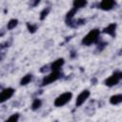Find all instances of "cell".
<instances>
[{
    "label": "cell",
    "instance_id": "obj_4",
    "mask_svg": "<svg viewBox=\"0 0 122 122\" xmlns=\"http://www.w3.org/2000/svg\"><path fill=\"white\" fill-rule=\"evenodd\" d=\"M120 79H121V72H114L108 79H106L105 85L108 86V87H112V86L118 84V82L120 81Z\"/></svg>",
    "mask_w": 122,
    "mask_h": 122
},
{
    "label": "cell",
    "instance_id": "obj_5",
    "mask_svg": "<svg viewBox=\"0 0 122 122\" xmlns=\"http://www.w3.org/2000/svg\"><path fill=\"white\" fill-rule=\"evenodd\" d=\"M89 96H90V92H89L88 90H84V91H82V92L79 93V95L76 97L75 106H76V107L81 106V105L88 99Z\"/></svg>",
    "mask_w": 122,
    "mask_h": 122
},
{
    "label": "cell",
    "instance_id": "obj_14",
    "mask_svg": "<svg viewBox=\"0 0 122 122\" xmlns=\"http://www.w3.org/2000/svg\"><path fill=\"white\" fill-rule=\"evenodd\" d=\"M17 23H18V20H17V19H10V20L8 22L7 29H8V30H12V29H14V28L17 26Z\"/></svg>",
    "mask_w": 122,
    "mask_h": 122
},
{
    "label": "cell",
    "instance_id": "obj_16",
    "mask_svg": "<svg viewBox=\"0 0 122 122\" xmlns=\"http://www.w3.org/2000/svg\"><path fill=\"white\" fill-rule=\"evenodd\" d=\"M27 28H28L29 31L31 32V33L35 32V30H37V26L36 25H33V24H30V23H27Z\"/></svg>",
    "mask_w": 122,
    "mask_h": 122
},
{
    "label": "cell",
    "instance_id": "obj_8",
    "mask_svg": "<svg viewBox=\"0 0 122 122\" xmlns=\"http://www.w3.org/2000/svg\"><path fill=\"white\" fill-rule=\"evenodd\" d=\"M115 30H116V24L115 23H112L110 25H108L104 30H103V32L104 33H107L112 37L115 36Z\"/></svg>",
    "mask_w": 122,
    "mask_h": 122
},
{
    "label": "cell",
    "instance_id": "obj_6",
    "mask_svg": "<svg viewBox=\"0 0 122 122\" xmlns=\"http://www.w3.org/2000/svg\"><path fill=\"white\" fill-rule=\"evenodd\" d=\"M13 93H14V89H12V88H7V89L3 90L0 94V102L3 103L6 100L10 99L13 95Z\"/></svg>",
    "mask_w": 122,
    "mask_h": 122
},
{
    "label": "cell",
    "instance_id": "obj_9",
    "mask_svg": "<svg viewBox=\"0 0 122 122\" xmlns=\"http://www.w3.org/2000/svg\"><path fill=\"white\" fill-rule=\"evenodd\" d=\"M63 65H64V59L58 58L51 64V71H59Z\"/></svg>",
    "mask_w": 122,
    "mask_h": 122
},
{
    "label": "cell",
    "instance_id": "obj_13",
    "mask_svg": "<svg viewBox=\"0 0 122 122\" xmlns=\"http://www.w3.org/2000/svg\"><path fill=\"white\" fill-rule=\"evenodd\" d=\"M41 105H42V101L40 99H38V98H35L33 100L32 104H31V110L32 111H36L41 107Z\"/></svg>",
    "mask_w": 122,
    "mask_h": 122
},
{
    "label": "cell",
    "instance_id": "obj_1",
    "mask_svg": "<svg viewBox=\"0 0 122 122\" xmlns=\"http://www.w3.org/2000/svg\"><path fill=\"white\" fill-rule=\"evenodd\" d=\"M99 35H100V30L97 29L92 30L91 31H89L84 38L82 39V44L85 46H90L92 44H94L98 41L99 39Z\"/></svg>",
    "mask_w": 122,
    "mask_h": 122
},
{
    "label": "cell",
    "instance_id": "obj_15",
    "mask_svg": "<svg viewBox=\"0 0 122 122\" xmlns=\"http://www.w3.org/2000/svg\"><path fill=\"white\" fill-rule=\"evenodd\" d=\"M50 11H51V8H50V7L45 8V9L40 12V20H44V19L47 17V15L49 14Z\"/></svg>",
    "mask_w": 122,
    "mask_h": 122
},
{
    "label": "cell",
    "instance_id": "obj_7",
    "mask_svg": "<svg viewBox=\"0 0 122 122\" xmlns=\"http://www.w3.org/2000/svg\"><path fill=\"white\" fill-rule=\"evenodd\" d=\"M114 4H115L114 0H102L100 5H99V7L103 10H112L113 8Z\"/></svg>",
    "mask_w": 122,
    "mask_h": 122
},
{
    "label": "cell",
    "instance_id": "obj_18",
    "mask_svg": "<svg viewBox=\"0 0 122 122\" xmlns=\"http://www.w3.org/2000/svg\"><path fill=\"white\" fill-rule=\"evenodd\" d=\"M105 46H107V43H106V42H100V43L98 44L97 50H99V51H102V50L105 48Z\"/></svg>",
    "mask_w": 122,
    "mask_h": 122
},
{
    "label": "cell",
    "instance_id": "obj_3",
    "mask_svg": "<svg viewBox=\"0 0 122 122\" xmlns=\"http://www.w3.org/2000/svg\"><path fill=\"white\" fill-rule=\"evenodd\" d=\"M60 75H61V73H60L59 71H52L51 73H50L49 75H47V76H45V77L43 78L41 85H42V86L49 85V84H51V83L56 81L57 79H59Z\"/></svg>",
    "mask_w": 122,
    "mask_h": 122
},
{
    "label": "cell",
    "instance_id": "obj_17",
    "mask_svg": "<svg viewBox=\"0 0 122 122\" xmlns=\"http://www.w3.org/2000/svg\"><path fill=\"white\" fill-rule=\"evenodd\" d=\"M18 118H19V114L18 113H14V114H12L11 116H10L9 118H8V120L9 121H17L18 120Z\"/></svg>",
    "mask_w": 122,
    "mask_h": 122
},
{
    "label": "cell",
    "instance_id": "obj_10",
    "mask_svg": "<svg viewBox=\"0 0 122 122\" xmlns=\"http://www.w3.org/2000/svg\"><path fill=\"white\" fill-rule=\"evenodd\" d=\"M122 102V94L119 93V94H114L112 96H111L110 98V103L112 105H117V104H120Z\"/></svg>",
    "mask_w": 122,
    "mask_h": 122
},
{
    "label": "cell",
    "instance_id": "obj_19",
    "mask_svg": "<svg viewBox=\"0 0 122 122\" xmlns=\"http://www.w3.org/2000/svg\"><path fill=\"white\" fill-rule=\"evenodd\" d=\"M39 3H40V0H33L32 3H31V6H32V7H35V6H37Z\"/></svg>",
    "mask_w": 122,
    "mask_h": 122
},
{
    "label": "cell",
    "instance_id": "obj_11",
    "mask_svg": "<svg viewBox=\"0 0 122 122\" xmlns=\"http://www.w3.org/2000/svg\"><path fill=\"white\" fill-rule=\"evenodd\" d=\"M88 4L87 0H73V8L75 9H81L86 7Z\"/></svg>",
    "mask_w": 122,
    "mask_h": 122
},
{
    "label": "cell",
    "instance_id": "obj_12",
    "mask_svg": "<svg viewBox=\"0 0 122 122\" xmlns=\"http://www.w3.org/2000/svg\"><path fill=\"white\" fill-rule=\"evenodd\" d=\"M31 80H32V75H31V74H27V75L23 76V78H22L21 81H20V84H21L22 86H25V85L29 84Z\"/></svg>",
    "mask_w": 122,
    "mask_h": 122
},
{
    "label": "cell",
    "instance_id": "obj_20",
    "mask_svg": "<svg viewBox=\"0 0 122 122\" xmlns=\"http://www.w3.org/2000/svg\"><path fill=\"white\" fill-rule=\"evenodd\" d=\"M48 71V66H45V67H43V68L40 70L41 72H44V71Z\"/></svg>",
    "mask_w": 122,
    "mask_h": 122
},
{
    "label": "cell",
    "instance_id": "obj_2",
    "mask_svg": "<svg viewBox=\"0 0 122 122\" xmlns=\"http://www.w3.org/2000/svg\"><path fill=\"white\" fill-rule=\"evenodd\" d=\"M72 97V93L70 92H64L62 94H60L58 97H56V99L54 100V106L55 107H62L64 105H66Z\"/></svg>",
    "mask_w": 122,
    "mask_h": 122
}]
</instances>
